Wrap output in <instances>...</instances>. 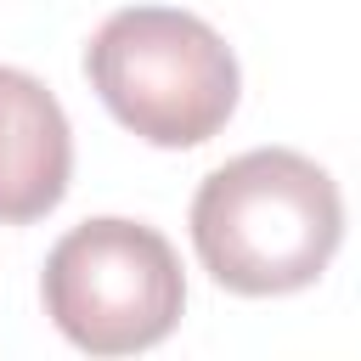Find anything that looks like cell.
<instances>
[{"mask_svg": "<svg viewBox=\"0 0 361 361\" xmlns=\"http://www.w3.org/2000/svg\"><path fill=\"white\" fill-rule=\"evenodd\" d=\"M192 243L203 271L248 299L310 288L344 243L333 175L288 147H254L220 164L192 197Z\"/></svg>", "mask_w": 361, "mask_h": 361, "instance_id": "1", "label": "cell"}, {"mask_svg": "<svg viewBox=\"0 0 361 361\" xmlns=\"http://www.w3.org/2000/svg\"><path fill=\"white\" fill-rule=\"evenodd\" d=\"M85 73L107 113L152 147H197L237 107V56L192 11L124 6L85 45Z\"/></svg>", "mask_w": 361, "mask_h": 361, "instance_id": "2", "label": "cell"}, {"mask_svg": "<svg viewBox=\"0 0 361 361\" xmlns=\"http://www.w3.org/2000/svg\"><path fill=\"white\" fill-rule=\"evenodd\" d=\"M45 316L90 355H130L180 322L186 282L175 248L141 220H85L45 259Z\"/></svg>", "mask_w": 361, "mask_h": 361, "instance_id": "3", "label": "cell"}, {"mask_svg": "<svg viewBox=\"0 0 361 361\" xmlns=\"http://www.w3.org/2000/svg\"><path fill=\"white\" fill-rule=\"evenodd\" d=\"M73 175V130L62 102L23 68H0V220L51 214Z\"/></svg>", "mask_w": 361, "mask_h": 361, "instance_id": "4", "label": "cell"}]
</instances>
